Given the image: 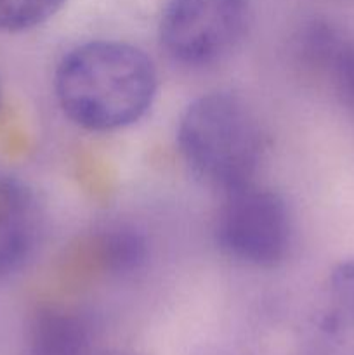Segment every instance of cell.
Segmentation results:
<instances>
[{
    "instance_id": "obj_4",
    "label": "cell",
    "mask_w": 354,
    "mask_h": 355,
    "mask_svg": "<svg viewBox=\"0 0 354 355\" xmlns=\"http://www.w3.org/2000/svg\"><path fill=\"white\" fill-rule=\"evenodd\" d=\"M248 24V0H167L160 40L174 61L203 68L228 58Z\"/></svg>"
},
{
    "instance_id": "obj_7",
    "label": "cell",
    "mask_w": 354,
    "mask_h": 355,
    "mask_svg": "<svg viewBox=\"0 0 354 355\" xmlns=\"http://www.w3.org/2000/svg\"><path fill=\"white\" fill-rule=\"evenodd\" d=\"M304 333V355H354V257L333 267Z\"/></svg>"
},
{
    "instance_id": "obj_5",
    "label": "cell",
    "mask_w": 354,
    "mask_h": 355,
    "mask_svg": "<svg viewBox=\"0 0 354 355\" xmlns=\"http://www.w3.org/2000/svg\"><path fill=\"white\" fill-rule=\"evenodd\" d=\"M297 62L354 114V35L326 19H312L294 40Z\"/></svg>"
},
{
    "instance_id": "obj_9",
    "label": "cell",
    "mask_w": 354,
    "mask_h": 355,
    "mask_svg": "<svg viewBox=\"0 0 354 355\" xmlns=\"http://www.w3.org/2000/svg\"><path fill=\"white\" fill-rule=\"evenodd\" d=\"M94 255L106 272L125 276L144 266L148 259V245L134 227L115 225L96 236Z\"/></svg>"
},
{
    "instance_id": "obj_1",
    "label": "cell",
    "mask_w": 354,
    "mask_h": 355,
    "mask_svg": "<svg viewBox=\"0 0 354 355\" xmlns=\"http://www.w3.org/2000/svg\"><path fill=\"white\" fill-rule=\"evenodd\" d=\"M158 76L144 51L118 40L76 45L59 61L54 92L76 127L115 132L141 120L155 101Z\"/></svg>"
},
{
    "instance_id": "obj_10",
    "label": "cell",
    "mask_w": 354,
    "mask_h": 355,
    "mask_svg": "<svg viewBox=\"0 0 354 355\" xmlns=\"http://www.w3.org/2000/svg\"><path fill=\"white\" fill-rule=\"evenodd\" d=\"M68 0H0V31L19 33L31 30L65 7Z\"/></svg>"
},
{
    "instance_id": "obj_2",
    "label": "cell",
    "mask_w": 354,
    "mask_h": 355,
    "mask_svg": "<svg viewBox=\"0 0 354 355\" xmlns=\"http://www.w3.org/2000/svg\"><path fill=\"white\" fill-rule=\"evenodd\" d=\"M177 144L191 172L224 194L255 182L266 135L245 99L231 92H210L184 110Z\"/></svg>"
},
{
    "instance_id": "obj_6",
    "label": "cell",
    "mask_w": 354,
    "mask_h": 355,
    "mask_svg": "<svg viewBox=\"0 0 354 355\" xmlns=\"http://www.w3.org/2000/svg\"><path fill=\"white\" fill-rule=\"evenodd\" d=\"M44 210L37 193L12 175H0V279L14 276L37 253Z\"/></svg>"
},
{
    "instance_id": "obj_8",
    "label": "cell",
    "mask_w": 354,
    "mask_h": 355,
    "mask_svg": "<svg viewBox=\"0 0 354 355\" xmlns=\"http://www.w3.org/2000/svg\"><path fill=\"white\" fill-rule=\"evenodd\" d=\"M92 324L75 309L47 307L31 319L19 355H94Z\"/></svg>"
},
{
    "instance_id": "obj_3",
    "label": "cell",
    "mask_w": 354,
    "mask_h": 355,
    "mask_svg": "<svg viewBox=\"0 0 354 355\" xmlns=\"http://www.w3.org/2000/svg\"><path fill=\"white\" fill-rule=\"evenodd\" d=\"M222 196L214 227L221 252L255 269H273L283 263L294 241V220L285 198L257 182Z\"/></svg>"
},
{
    "instance_id": "obj_12",
    "label": "cell",
    "mask_w": 354,
    "mask_h": 355,
    "mask_svg": "<svg viewBox=\"0 0 354 355\" xmlns=\"http://www.w3.org/2000/svg\"><path fill=\"white\" fill-rule=\"evenodd\" d=\"M0 96H2V90H0Z\"/></svg>"
},
{
    "instance_id": "obj_11",
    "label": "cell",
    "mask_w": 354,
    "mask_h": 355,
    "mask_svg": "<svg viewBox=\"0 0 354 355\" xmlns=\"http://www.w3.org/2000/svg\"><path fill=\"white\" fill-rule=\"evenodd\" d=\"M94 355H139V354L130 352V350H118V349H115V350H97V352L94 354Z\"/></svg>"
}]
</instances>
